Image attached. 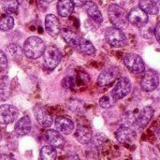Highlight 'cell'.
Instances as JSON below:
<instances>
[{
	"label": "cell",
	"instance_id": "cell-32",
	"mask_svg": "<svg viewBox=\"0 0 160 160\" xmlns=\"http://www.w3.org/2000/svg\"><path fill=\"white\" fill-rule=\"evenodd\" d=\"M155 36H156L158 42L160 44V22H158V24L155 28Z\"/></svg>",
	"mask_w": 160,
	"mask_h": 160
},
{
	"label": "cell",
	"instance_id": "cell-17",
	"mask_svg": "<svg viewBox=\"0 0 160 160\" xmlns=\"http://www.w3.org/2000/svg\"><path fill=\"white\" fill-rule=\"evenodd\" d=\"M47 142L54 148H62L65 145V139L60 132L56 130H47L45 133Z\"/></svg>",
	"mask_w": 160,
	"mask_h": 160
},
{
	"label": "cell",
	"instance_id": "cell-38",
	"mask_svg": "<svg viewBox=\"0 0 160 160\" xmlns=\"http://www.w3.org/2000/svg\"><path fill=\"white\" fill-rule=\"evenodd\" d=\"M157 135H158V137L160 139V127L158 128V131H157Z\"/></svg>",
	"mask_w": 160,
	"mask_h": 160
},
{
	"label": "cell",
	"instance_id": "cell-19",
	"mask_svg": "<svg viewBox=\"0 0 160 160\" xmlns=\"http://www.w3.org/2000/svg\"><path fill=\"white\" fill-rule=\"evenodd\" d=\"M84 8L87 15L97 23H101L103 21L102 14L98 7V5L93 1H87L84 4Z\"/></svg>",
	"mask_w": 160,
	"mask_h": 160
},
{
	"label": "cell",
	"instance_id": "cell-23",
	"mask_svg": "<svg viewBox=\"0 0 160 160\" xmlns=\"http://www.w3.org/2000/svg\"><path fill=\"white\" fill-rule=\"evenodd\" d=\"M57 157V152L55 148L52 145L43 146L40 150V159L41 160H55Z\"/></svg>",
	"mask_w": 160,
	"mask_h": 160
},
{
	"label": "cell",
	"instance_id": "cell-24",
	"mask_svg": "<svg viewBox=\"0 0 160 160\" xmlns=\"http://www.w3.org/2000/svg\"><path fill=\"white\" fill-rule=\"evenodd\" d=\"M78 52L85 54V55H93L96 52V49L94 47V45L87 39H85L84 38H82V40L79 46Z\"/></svg>",
	"mask_w": 160,
	"mask_h": 160
},
{
	"label": "cell",
	"instance_id": "cell-37",
	"mask_svg": "<svg viewBox=\"0 0 160 160\" xmlns=\"http://www.w3.org/2000/svg\"><path fill=\"white\" fill-rule=\"evenodd\" d=\"M39 1V3H41V4H49V3H51L52 0H38Z\"/></svg>",
	"mask_w": 160,
	"mask_h": 160
},
{
	"label": "cell",
	"instance_id": "cell-13",
	"mask_svg": "<svg viewBox=\"0 0 160 160\" xmlns=\"http://www.w3.org/2000/svg\"><path fill=\"white\" fill-rule=\"evenodd\" d=\"M154 112H155V111L151 106L143 107V109L140 112V113L136 117V119L134 121V125L140 129L144 128L149 124V122L152 120V118L154 116Z\"/></svg>",
	"mask_w": 160,
	"mask_h": 160
},
{
	"label": "cell",
	"instance_id": "cell-28",
	"mask_svg": "<svg viewBox=\"0 0 160 160\" xmlns=\"http://www.w3.org/2000/svg\"><path fill=\"white\" fill-rule=\"evenodd\" d=\"M8 52L10 53V55L12 56L13 59L15 60H21L22 57V49L21 46H19L18 44H15V43H11L8 45Z\"/></svg>",
	"mask_w": 160,
	"mask_h": 160
},
{
	"label": "cell",
	"instance_id": "cell-30",
	"mask_svg": "<svg viewBox=\"0 0 160 160\" xmlns=\"http://www.w3.org/2000/svg\"><path fill=\"white\" fill-rule=\"evenodd\" d=\"M8 68V58L5 54V52L0 50V72L6 70Z\"/></svg>",
	"mask_w": 160,
	"mask_h": 160
},
{
	"label": "cell",
	"instance_id": "cell-27",
	"mask_svg": "<svg viewBox=\"0 0 160 160\" xmlns=\"http://www.w3.org/2000/svg\"><path fill=\"white\" fill-rule=\"evenodd\" d=\"M14 26V19L8 14H5L0 18V29L2 31H8Z\"/></svg>",
	"mask_w": 160,
	"mask_h": 160
},
{
	"label": "cell",
	"instance_id": "cell-18",
	"mask_svg": "<svg viewBox=\"0 0 160 160\" xmlns=\"http://www.w3.org/2000/svg\"><path fill=\"white\" fill-rule=\"evenodd\" d=\"M60 33H61L63 38L65 39V41L68 45H70L72 48H74L78 51L79 46L82 40V38L81 36L77 35L76 33H74L73 31L68 30V29H62L60 31Z\"/></svg>",
	"mask_w": 160,
	"mask_h": 160
},
{
	"label": "cell",
	"instance_id": "cell-35",
	"mask_svg": "<svg viewBox=\"0 0 160 160\" xmlns=\"http://www.w3.org/2000/svg\"><path fill=\"white\" fill-rule=\"evenodd\" d=\"M0 160H15L13 158L8 155H0Z\"/></svg>",
	"mask_w": 160,
	"mask_h": 160
},
{
	"label": "cell",
	"instance_id": "cell-6",
	"mask_svg": "<svg viewBox=\"0 0 160 160\" xmlns=\"http://www.w3.org/2000/svg\"><path fill=\"white\" fill-rule=\"evenodd\" d=\"M131 89H132L131 81L128 77H121L116 82L112 92V95L116 100H119L126 98L131 92Z\"/></svg>",
	"mask_w": 160,
	"mask_h": 160
},
{
	"label": "cell",
	"instance_id": "cell-14",
	"mask_svg": "<svg viewBox=\"0 0 160 160\" xmlns=\"http://www.w3.org/2000/svg\"><path fill=\"white\" fill-rule=\"evenodd\" d=\"M75 138L81 144H88L93 139V133L89 127L79 124L75 130Z\"/></svg>",
	"mask_w": 160,
	"mask_h": 160
},
{
	"label": "cell",
	"instance_id": "cell-15",
	"mask_svg": "<svg viewBox=\"0 0 160 160\" xmlns=\"http://www.w3.org/2000/svg\"><path fill=\"white\" fill-rule=\"evenodd\" d=\"M45 28L49 35L52 37H57L61 31L58 18L53 14H48L45 18Z\"/></svg>",
	"mask_w": 160,
	"mask_h": 160
},
{
	"label": "cell",
	"instance_id": "cell-29",
	"mask_svg": "<svg viewBox=\"0 0 160 160\" xmlns=\"http://www.w3.org/2000/svg\"><path fill=\"white\" fill-rule=\"evenodd\" d=\"M116 101H117V100L113 98V96H112V94H110V95L103 96V97L100 98V100H99V105H100V107L103 108V109H109V108H112V107L115 104Z\"/></svg>",
	"mask_w": 160,
	"mask_h": 160
},
{
	"label": "cell",
	"instance_id": "cell-11",
	"mask_svg": "<svg viewBox=\"0 0 160 160\" xmlns=\"http://www.w3.org/2000/svg\"><path fill=\"white\" fill-rule=\"evenodd\" d=\"M128 22L136 27H142L148 22V15L140 7H137L128 13Z\"/></svg>",
	"mask_w": 160,
	"mask_h": 160
},
{
	"label": "cell",
	"instance_id": "cell-22",
	"mask_svg": "<svg viewBox=\"0 0 160 160\" xmlns=\"http://www.w3.org/2000/svg\"><path fill=\"white\" fill-rule=\"evenodd\" d=\"M10 96V84L8 77L0 78V101L7 100Z\"/></svg>",
	"mask_w": 160,
	"mask_h": 160
},
{
	"label": "cell",
	"instance_id": "cell-16",
	"mask_svg": "<svg viewBox=\"0 0 160 160\" xmlns=\"http://www.w3.org/2000/svg\"><path fill=\"white\" fill-rule=\"evenodd\" d=\"M55 128L61 134L68 135L74 129V123L71 119L64 116H59L54 121Z\"/></svg>",
	"mask_w": 160,
	"mask_h": 160
},
{
	"label": "cell",
	"instance_id": "cell-9",
	"mask_svg": "<svg viewBox=\"0 0 160 160\" xmlns=\"http://www.w3.org/2000/svg\"><path fill=\"white\" fill-rule=\"evenodd\" d=\"M158 84H159V77L158 73L154 70H147L141 81L142 89L145 92H152L156 90Z\"/></svg>",
	"mask_w": 160,
	"mask_h": 160
},
{
	"label": "cell",
	"instance_id": "cell-12",
	"mask_svg": "<svg viewBox=\"0 0 160 160\" xmlns=\"http://www.w3.org/2000/svg\"><path fill=\"white\" fill-rule=\"evenodd\" d=\"M33 112L37 122L43 128H50L52 125L53 119L52 116L41 106H35L33 109Z\"/></svg>",
	"mask_w": 160,
	"mask_h": 160
},
{
	"label": "cell",
	"instance_id": "cell-3",
	"mask_svg": "<svg viewBox=\"0 0 160 160\" xmlns=\"http://www.w3.org/2000/svg\"><path fill=\"white\" fill-rule=\"evenodd\" d=\"M106 41L114 48H122L127 44V37L121 29L116 27H109L105 31Z\"/></svg>",
	"mask_w": 160,
	"mask_h": 160
},
{
	"label": "cell",
	"instance_id": "cell-34",
	"mask_svg": "<svg viewBox=\"0 0 160 160\" xmlns=\"http://www.w3.org/2000/svg\"><path fill=\"white\" fill-rule=\"evenodd\" d=\"M72 2L74 3L75 6L81 7V6H84V4L87 2V0H72Z\"/></svg>",
	"mask_w": 160,
	"mask_h": 160
},
{
	"label": "cell",
	"instance_id": "cell-20",
	"mask_svg": "<svg viewBox=\"0 0 160 160\" xmlns=\"http://www.w3.org/2000/svg\"><path fill=\"white\" fill-rule=\"evenodd\" d=\"M14 131L17 136H25L31 131V120L29 116L22 117L15 125Z\"/></svg>",
	"mask_w": 160,
	"mask_h": 160
},
{
	"label": "cell",
	"instance_id": "cell-21",
	"mask_svg": "<svg viewBox=\"0 0 160 160\" xmlns=\"http://www.w3.org/2000/svg\"><path fill=\"white\" fill-rule=\"evenodd\" d=\"M74 3L72 0H59L57 3V11L61 17H68L73 12Z\"/></svg>",
	"mask_w": 160,
	"mask_h": 160
},
{
	"label": "cell",
	"instance_id": "cell-33",
	"mask_svg": "<svg viewBox=\"0 0 160 160\" xmlns=\"http://www.w3.org/2000/svg\"><path fill=\"white\" fill-rule=\"evenodd\" d=\"M68 160H80V158L78 155L74 152H69L68 154Z\"/></svg>",
	"mask_w": 160,
	"mask_h": 160
},
{
	"label": "cell",
	"instance_id": "cell-2",
	"mask_svg": "<svg viewBox=\"0 0 160 160\" xmlns=\"http://www.w3.org/2000/svg\"><path fill=\"white\" fill-rule=\"evenodd\" d=\"M46 46L44 41L38 37L28 38L23 44V53L30 59H37L43 55Z\"/></svg>",
	"mask_w": 160,
	"mask_h": 160
},
{
	"label": "cell",
	"instance_id": "cell-1",
	"mask_svg": "<svg viewBox=\"0 0 160 160\" xmlns=\"http://www.w3.org/2000/svg\"><path fill=\"white\" fill-rule=\"evenodd\" d=\"M108 16L111 22L118 29H125L128 25V14L126 9L116 4H112L108 8Z\"/></svg>",
	"mask_w": 160,
	"mask_h": 160
},
{
	"label": "cell",
	"instance_id": "cell-4",
	"mask_svg": "<svg viewBox=\"0 0 160 160\" xmlns=\"http://www.w3.org/2000/svg\"><path fill=\"white\" fill-rule=\"evenodd\" d=\"M124 63L128 69L134 74H142L145 71V65L141 56L135 53H128L124 57Z\"/></svg>",
	"mask_w": 160,
	"mask_h": 160
},
{
	"label": "cell",
	"instance_id": "cell-26",
	"mask_svg": "<svg viewBox=\"0 0 160 160\" xmlns=\"http://www.w3.org/2000/svg\"><path fill=\"white\" fill-rule=\"evenodd\" d=\"M140 8L145 11L147 14H158V8L154 5L150 0H141L140 2Z\"/></svg>",
	"mask_w": 160,
	"mask_h": 160
},
{
	"label": "cell",
	"instance_id": "cell-10",
	"mask_svg": "<svg viewBox=\"0 0 160 160\" xmlns=\"http://www.w3.org/2000/svg\"><path fill=\"white\" fill-rule=\"evenodd\" d=\"M19 114L17 108L9 104H4L0 106V124L9 125L15 121Z\"/></svg>",
	"mask_w": 160,
	"mask_h": 160
},
{
	"label": "cell",
	"instance_id": "cell-8",
	"mask_svg": "<svg viewBox=\"0 0 160 160\" xmlns=\"http://www.w3.org/2000/svg\"><path fill=\"white\" fill-rule=\"evenodd\" d=\"M120 77V70L116 67H110L104 69L98 78V84L99 86H108L113 83Z\"/></svg>",
	"mask_w": 160,
	"mask_h": 160
},
{
	"label": "cell",
	"instance_id": "cell-31",
	"mask_svg": "<svg viewBox=\"0 0 160 160\" xmlns=\"http://www.w3.org/2000/svg\"><path fill=\"white\" fill-rule=\"evenodd\" d=\"M74 85V79L71 77H66L62 81V86L66 89H70Z\"/></svg>",
	"mask_w": 160,
	"mask_h": 160
},
{
	"label": "cell",
	"instance_id": "cell-5",
	"mask_svg": "<svg viewBox=\"0 0 160 160\" xmlns=\"http://www.w3.org/2000/svg\"><path fill=\"white\" fill-rule=\"evenodd\" d=\"M61 58L62 55L58 48L54 46H50L45 49V52L43 53V60L44 65L48 69H54L61 62Z\"/></svg>",
	"mask_w": 160,
	"mask_h": 160
},
{
	"label": "cell",
	"instance_id": "cell-25",
	"mask_svg": "<svg viewBox=\"0 0 160 160\" xmlns=\"http://www.w3.org/2000/svg\"><path fill=\"white\" fill-rule=\"evenodd\" d=\"M18 1L17 0H3L2 1V8L7 14L15 13L18 10Z\"/></svg>",
	"mask_w": 160,
	"mask_h": 160
},
{
	"label": "cell",
	"instance_id": "cell-36",
	"mask_svg": "<svg viewBox=\"0 0 160 160\" xmlns=\"http://www.w3.org/2000/svg\"><path fill=\"white\" fill-rule=\"evenodd\" d=\"M154 5H156L158 8H160V0H150Z\"/></svg>",
	"mask_w": 160,
	"mask_h": 160
},
{
	"label": "cell",
	"instance_id": "cell-7",
	"mask_svg": "<svg viewBox=\"0 0 160 160\" xmlns=\"http://www.w3.org/2000/svg\"><path fill=\"white\" fill-rule=\"evenodd\" d=\"M115 137L117 141L124 145H131L136 140V132L133 128L128 126H121L115 132Z\"/></svg>",
	"mask_w": 160,
	"mask_h": 160
}]
</instances>
